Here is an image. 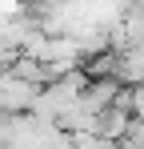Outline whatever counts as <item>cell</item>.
Returning a JSON list of instances; mask_svg holds the SVG:
<instances>
[{
  "mask_svg": "<svg viewBox=\"0 0 144 149\" xmlns=\"http://www.w3.org/2000/svg\"><path fill=\"white\" fill-rule=\"evenodd\" d=\"M76 137V149H116V141L100 137V133H72Z\"/></svg>",
  "mask_w": 144,
  "mask_h": 149,
  "instance_id": "obj_4",
  "label": "cell"
},
{
  "mask_svg": "<svg viewBox=\"0 0 144 149\" xmlns=\"http://www.w3.org/2000/svg\"><path fill=\"white\" fill-rule=\"evenodd\" d=\"M116 149H124V145H116Z\"/></svg>",
  "mask_w": 144,
  "mask_h": 149,
  "instance_id": "obj_6",
  "label": "cell"
},
{
  "mask_svg": "<svg viewBox=\"0 0 144 149\" xmlns=\"http://www.w3.org/2000/svg\"><path fill=\"white\" fill-rule=\"evenodd\" d=\"M56 125H60L64 133H92V129H96V113H88V109L80 105V97H76V105L56 117Z\"/></svg>",
  "mask_w": 144,
  "mask_h": 149,
  "instance_id": "obj_3",
  "label": "cell"
},
{
  "mask_svg": "<svg viewBox=\"0 0 144 149\" xmlns=\"http://www.w3.org/2000/svg\"><path fill=\"white\" fill-rule=\"evenodd\" d=\"M128 121H132V113H128V109L108 105V109H100V113H96V129H92V133H100V137H108V141H116V145H120V137H124Z\"/></svg>",
  "mask_w": 144,
  "mask_h": 149,
  "instance_id": "obj_2",
  "label": "cell"
},
{
  "mask_svg": "<svg viewBox=\"0 0 144 149\" xmlns=\"http://www.w3.org/2000/svg\"><path fill=\"white\" fill-rule=\"evenodd\" d=\"M36 85H28L12 73H0V109L4 113H28V105L36 101Z\"/></svg>",
  "mask_w": 144,
  "mask_h": 149,
  "instance_id": "obj_1",
  "label": "cell"
},
{
  "mask_svg": "<svg viewBox=\"0 0 144 149\" xmlns=\"http://www.w3.org/2000/svg\"><path fill=\"white\" fill-rule=\"evenodd\" d=\"M16 56H20V52L12 49V45H8V40H0V73H8V65H12V61H16Z\"/></svg>",
  "mask_w": 144,
  "mask_h": 149,
  "instance_id": "obj_5",
  "label": "cell"
}]
</instances>
